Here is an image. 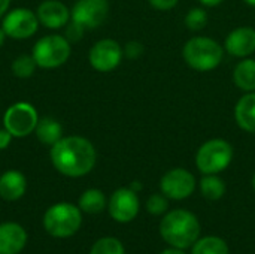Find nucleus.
<instances>
[{
	"instance_id": "13",
	"label": "nucleus",
	"mask_w": 255,
	"mask_h": 254,
	"mask_svg": "<svg viewBox=\"0 0 255 254\" xmlns=\"http://www.w3.org/2000/svg\"><path fill=\"white\" fill-rule=\"evenodd\" d=\"M36 15L39 24L51 30L66 27V24L72 19L70 9L60 0H43L36 9Z\"/></svg>"
},
{
	"instance_id": "9",
	"label": "nucleus",
	"mask_w": 255,
	"mask_h": 254,
	"mask_svg": "<svg viewBox=\"0 0 255 254\" xmlns=\"http://www.w3.org/2000/svg\"><path fill=\"white\" fill-rule=\"evenodd\" d=\"M123 57H124L123 46L115 39L111 37L97 40L88 52L90 66L100 73H108L115 70L121 64Z\"/></svg>"
},
{
	"instance_id": "22",
	"label": "nucleus",
	"mask_w": 255,
	"mask_h": 254,
	"mask_svg": "<svg viewBox=\"0 0 255 254\" xmlns=\"http://www.w3.org/2000/svg\"><path fill=\"white\" fill-rule=\"evenodd\" d=\"M191 254H229V246L221 238L208 237L194 243Z\"/></svg>"
},
{
	"instance_id": "16",
	"label": "nucleus",
	"mask_w": 255,
	"mask_h": 254,
	"mask_svg": "<svg viewBox=\"0 0 255 254\" xmlns=\"http://www.w3.org/2000/svg\"><path fill=\"white\" fill-rule=\"evenodd\" d=\"M27 190V180L22 172L9 169L0 175V198L7 202H15L24 196Z\"/></svg>"
},
{
	"instance_id": "20",
	"label": "nucleus",
	"mask_w": 255,
	"mask_h": 254,
	"mask_svg": "<svg viewBox=\"0 0 255 254\" xmlns=\"http://www.w3.org/2000/svg\"><path fill=\"white\" fill-rule=\"evenodd\" d=\"M78 207L87 214H99L106 208V196L99 189H88L79 196Z\"/></svg>"
},
{
	"instance_id": "34",
	"label": "nucleus",
	"mask_w": 255,
	"mask_h": 254,
	"mask_svg": "<svg viewBox=\"0 0 255 254\" xmlns=\"http://www.w3.org/2000/svg\"><path fill=\"white\" fill-rule=\"evenodd\" d=\"M130 189H131L133 192H136V193H137V192H139V190L142 189V184H140L139 181H136V183H131V186H130Z\"/></svg>"
},
{
	"instance_id": "7",
	"label": "nucleus",
	"mask_w": 255,
	"mask_h": 254,
	"mask_svg": "<svg viewBox=\"0 0 255 254\" xmlns=\"http://www.w3.org/2000/svg\"><path fill=\"white\" fill-rule=\"evenodd\" d=\"M39 123L36 108L28 102H15L3 114V127L13 138H27L34 133Z\"/></svg>"
},
{
	"instance_id": "10",
	"label": "nucleus",
	"mask_w": 255,
	"mask_h": 254,
	"mask_svg": "<svg viewBox=\"0 0 255 254\" xmlns=\"http://www.w3.org/2000/svg\"><path fill=\"white\" fill-rule=\"evenodd\" d=\"M160 189L163 195L169 199L182 201L193 195L196 189V178L190 171L184 168H175L163 175L160 181Z\"/></svg>"
},
{
	"instance_id": "17",
	"label": "nucleus",
	"mask_w": 255,
	"mask_h": 254,
	"mask_svg": "<svg viewBox=\"0 0 255 254\" xmlns=\"http://www.w3.org/2000/svg\"><path fill=\"white\" fill-rule=\"evenodd\" d=\"M235 120L244 132L255 133V91L245 93L238 100L235 106Z\"/></svg>"
},
{
	"instance_id": "4",
	"label": "nucleus",
	"mask_w": 255,
	"mask_h": 254,
	"mask_svg": "<svg viewBox=\"0 0 255 254\" xmlns=\"http://www.w3.org/2000/svg\"><path fill=\"white\" fill-rule=\"evenodd\" d=\"M82 225V211L79 207L60 202L49 207L43 216V228L52 238H70L73 237Z\"/></svg>"
},
{
	"instance_id": "8",
	"label": "nucleus",
	"mask_w": 255,
	"mask_h": 254,
	"mask_svg": "<svg viewBox=\"0 0 255 254\" xmlns=\"http://www.w3.org/2000/svg\"><path fill=\"white\" fill-rule=\"evenodd\" d=\"M39 19L36 12L28 7H15L4 13L1 19V28L7 37L15 40L30 39L39 28Z\"/></svg>"
},
{
	"instance_id": "28",
	"label": "nucleus",
	"mask_w": 255,
	"mask_h": 254,
	"mask_svg": "<svg viewBox=\"0 0 255 254\" xmlns=\"http://www.w3.org/2000/svg\"><path fill=\"white\" fill-rule=\"evenodd\" d=\"M143 49H145L143 45H142L140 42H137V40H130V42H127L126 46L123 48L124 57H127V58H130V60L139 58V57L143 54Z\"/></svg>"
},
{
	"instance_id": "1",
	"label": "nucleus",
	"mask_w": 255,
	"mask_h": 254,
	"mask_svg": "<svg viewBox=\"0 0 255 254\" xmlns=\"http://www.w3.org/2000/svg\"><path fill=\"white\" fill-rule=\"evenodd\" d=\"M51 163L61 175L81 178L90 174L97 162V151L93 142L84 136H63L51 147Z\"/></svg>"
},
{
	"instance_id": "27",
	"label": "nucleus",
	"mask_w": 255,
	"mask_h": 254,
	"mask_svg": "<svg viewBox=\"0 0 255 254\" xmlns=\"http://www.w3.org/2000/svg\"><path fill=\"white\" fill-rule=\"evenodd\" d=\"M85 30H87V28H85L84 25H81L79 22L70 19V21L66 24V27H64V37H66L70 43L79 42V40L82 39Z\"/></svg>"
},
{
	"instance_id": "5",
	"label": "nucleus",
	"mask_w": 255,
	"mask_h": 254,
	"mask_svg": "<svg viewBox=\"0 0 255 254\" xmlns=\"http://www.w3.org/2000/svg\"><path fill=\"white\" fill-rule=\"evenodd\" d=\"M233 147L223 138H214L203 142L196 153V166L205 174H220L229 168L233 160Z\"/></svg>"
},
{
	"instance_id": "3",
	"label": "nucleus",
	"mask_w": 255,
	"mask_h": 254,
	"mask_svg": "<svg viewBox=\"0 0 255 254\" xmlns=\"http://www.w3.org/2000/svg\"><path fill=\"white\" fill-rule=\"evenodd\" d=\"M182 57L191 69L197 72H211L221 64L224 48L212 37L196 36L185 42Z\"/></svg>"
},
{
	"instance_id": "26",
	"label": "nucleus",
	"mask_w": 255,
	"mask_h": 254,
	"mask_svg": "<svg viewBox=\"0 0 255 254\" xmlns=\"http://www.w3.org/2000/svg\"><path fill=\"white\" fill-rule=\"evenodd\" d=\"M167 208H169V202H167V196L164 195H152L146 202V210L152 216H161L167 211Z\"/></svg>"
},
{
	"instance_id": "15",
	"label": "nucleus",
	"mask_w": 255,
	"mask_h": 254,
	"mask_svg": "<svg viewBox=\"0 0 255 254\" xmlns=\"http://www.w3.org/2000/svg\"><path fill=\"white\" fill-rule=\"evenodd\" d=\"M27 243L25 229L13 222L0 225V254H19Z\"/></svg>"
},
{
	"instance_id": "35",
	"label": "nucleus",
	"mask_w": 255,
	"mask_h": 254,
	"mask_svg": "<svg viewBox=\"0 0 255 254\" xmlns=\"http://www.w3.org/2000/svg\"><path fill=\"white\" fill-rule=\"evenodd\" d=\"M7 36H6V33L3 31V28L0 27V48L3 46V43H4V39H6Z\"/></svg>"
},
{
	"instance_id": "32",
	"label": "nucleus",
	"mask_w": 255,
	"mask_h": 254,
	"mask_svg": "<svg viewBox=\"0 0 255 254\" xmlns=\"http://www.w3.org/2000/svg\"><path fill=\"white\" fill-rule=\"evenodd\" d=\"M203 6H208V7H215L218 4H221L224 0H199Z\"/></svg>"
},
{
	"instance_id": "12",
	"label": "nucleus",
	"mask_w": 255,
	"mask_h": 254,
	"mask_svg": "<svg viewBox=\"0 0 255 254\" xmlns=\"http://www.w3.org/2000/svg\"><path fill=\"white\" fill-rule=\"evenodd\" d=\"M109 214L118 223H128L131 222L139 213V198L136 192L130 187L118 189L112 193L109 204Z\"/></svg>"
},
{
	"instance_id": "33",
	"label": "nucleus",
	"mask_w": 255,
	"mask_h": 254,
	"mask_svg": "<svg viewBox=\"0 0 255 254\" xmlns=\"http://www.w3.org/2000/svg\"><path fill=\"white\" fill-rule=\"evenodd\" d=\"M161 254H184V252L181 250V249H167V250H164Z\"/></svg>"
},
{
	"instance_id": "21",
	"label": "nucleus",
	"mask_w": 255,
	"mask_h": 254,
	"mask_svg": "<svg viewBox=\"0 0 255 254\" xmlns=\"http://www.w3.org/2000/svg\"><path fill=\"white\" fill-rule=\"evenodd\" d=\"M200 190L208 201H218L226 195V183L217 174L205 175L200 180Z\"/></svg>"
},
{
	"instance_id": "29",
	"label": "nucleus",
	"mask_w": 255,
	"mask_h": 254,
	"mask_svg": "<svg viewBox=\"0 0 255 254\" xmlns=\"http://www.w3.org/2000/svg\"><path fill=\"white\" fill-rule=\"evenodd\" d=\"M179 0H148V3L157 10H170L178 4Z\"/></svg>"
},
{
	"instance_id": "14",
	"label": "nucleus",
	"mask_w": 255,
	"mask_h": 254,
	"mask_svg": "<svg viewBox=\"0 0 255 254\" xmlns=\"http://www.w3.org/2000/svg\"><path fill=\"white\" fill-rule=\"evenodd\" d=\"M224 51L238 58H247L255 52V28L242 25L232 30L224 42Z\"/></svg>"
},
{
	"instance_id": "11",
	"label": "nucleus",
	"mask_w": 255,
	"mask_h": 254,
	"mask_svg": "<svg viewBox=\"0 0 255 254\" xmlns=\"http://www.w3.org/2000/svg\"><path fill=\"white\" fill-rule=\"evenodd\" d=\"M72 19L85 28H97L102 25L109 13L108 0H78L72 10Z\"/></svg>"
},
{
	"instance_id": "18",
	"label": "nucleus",
	"mask_w": 255,
	"mask_h": 254,
	"mask_svg": "<svg viewBox=\"0 0 255 254\" xmlns=\"http://www.w3.org/2000/svg\"><path fill=\"white\" fill-rule=\"evenodd\" d=\"M233 82L245 93L255 91V58L247 57L236 64L233 70Z\"/></svg>"
},
{
	"instance_id": "6",
	"label": "nucleus",
	"mask_w": 255,
	"mask_h": 254,
	"mask_svg": "<svg viewBox=\"0 0 255 254\" xmlns=\"http://www.w3.org/2000/svg\"><path fill=\"white\" fill-rule=\"evenodd\" d=\"M70 42L60 34H48L40 37L31 49V55L42 69H57L63 66L72 54Z\"/></svg>"
},
{
	"instance_id": "30",
	"label": "nucleus",
	"mask_w": 255,
	"mask_h": 254,
	"mask_svg": "<svg viewBox=\"0 0 255 254\" xmlns=\"http://www.w3.org/2000/svg\"><path fill=\"white\" fill-rule=\"evenodd\" d=\"M12 139H13V136H12L4 127L0 129V151H1V150H6V148L10 145Z\"/></svg>"
},
{
	"instance_id": "23",
	"label": "nucleus",
	"mask_w": 255,
	"mask_h": 254,
	"mask_svg": "<svg viewBox=\"0 0 255 254\" xmlns=\"http://www.w3.org/2000/svg\"><path fill=\"white\" fill-rule=\"evenodd\" d=\"M36 67H37V64H36V61H34V58H33L31 54H30V55L21 54V55H18V57L12 61V64H10L12 73H13L16 78H19V79H27V78L33 76Z\"/></svg>"
},
{
	"instance_id": "31",
	"label": "nucleus",
	"mask_w": 255,
	"mask_h": 254,
	"mask_svg": "<svg viewBox=\"0 0 255 254\" xmlns=\"http://www.w3.org/2000/svg\"><path fill=\"white\" fill-rule=\"evenodd\" d=\"M10 6V0H0V18L4 16V13L9 10Z\"/></svg>"
},
{
	"instance_id": "37",
	"label": "nucleus",
	"mask_w": 255,
	"mask_h": 254,
	"mask_svg": "<svg viewBox=\"0 0 255 254\" xmlns=\"http://www.w3.org/2000/svg\"><path fill=\"white\" fill-rule=\"evenodd\" d=\"M253 187H254V190H255V174H254V177H253Z\"/></svg>"
},
{
	"instance_id": "36",
	"label": "nucleus",
	"mask_w": 255,
	"mask_h": 254,
	"mask_svg": "<svg viewBox=\"0 0 255 254\" xmlns=\"http://www.w3.org/2000/svg\"><path fill=\"white\" fill-rule=\"evenodd\" d=\"M247 4H250V6H253V7H255V0H244Z\"/></svg>"
},
{
	"instance_id": "19",
	"label": "nucleus",
	"mask_w": 255,
	"mask_h": 254,
	"mask_svg": "<svg viewBox=\"0 0 255 254\" xmlns=\"http://www.w3.org/2000/svg\"><path fill=\"white\" fill-rule=\"evenodd\" d=\"M34 135L40 144L52 147L55 142H58L63 138V126L60 124L58 120L52 117H43L39 118Z\"/></svg>"
},
{
	"instance_id": "24",
	"label": "nucleus",
	"mask_w": 255,
	"mask_h": 254,
	"mask_svg": "<svg viewBox=\"0 0 255 254\" xmlns=\"http://www.w3.org/2000/svg\"><path fill=\"white\" fill-rule=\"evenodd\" d=\"M208 12L205 10V7H191L187 15H185V25L188 30L191 31H199L203 30L208 24Z\"/></svg>"
},
{
	"instance_id": "2",
	"label": "nucleus",
	"mask_w": 255,
	"mask_h": 254,
	"mask_svg": "<svg viewBox=\"0 0 255 254\" xmlns=\"http://www.w3.org/2000/svg\"><path fill=\"white\" fill-rule=\"evenodd\" d=\"M160 234L167 244L182 250L194 246L200 234V225L190 211L175 210L167 213L161 220Z\"/></svg>"
},
{
	"instance_id": "25",
	"label": "nucleus",
	"mask_w": 255,
	"mask_h": 254,
	"mask_svg": "<svg viewBox=\"0 0 255 254\" xmlns=\"http://www.w3.org/2000/svg\"><path fill=\"white\" fill-rule=\"evenodd\" d=\"M90 254H126V252L117 238H102L91 247Z\"/></svg>"
}]
</instances>
